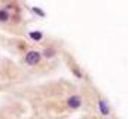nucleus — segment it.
Returning a JSON list of instances; mask_svg holds the SVG:
<instances>
[{
	"mask_svg": "<svg viewBox=\"0 0 128 119\" xmlns=\"http://www.w3.org/2000/svg\"><path fill=\"white\" fill-rule=\"evenodd\" d=\"M42 54L39 52V51H34V49H32V51H28V52H26V55H24V62L27 64V66H37L40 61H42Z\"/></svg>",
	"mask_w": 128,
	"mask_h": 119,
	"instance_id": "obj_1",
	"label": "nucleus"
},
{
	"mask_svg": "<svg viewBox=\"0 0 128 119\" xmlns=\"http://www.w3.org/2000/svg\"><path fill=\"white\" fill-rule=\"evenodd\" d=\"M28 37L32 40H34V42H40L43 39V33L42 31H30L28 33Z\"/></svg>",
	"mask_w": 128,
	"mask_h": 119,
	"instance_id": "obj_6",
	"label": "nucleus"
},
{
	"mask_svg": "<svg viewBox=\"0 0 128 119\" xmlns=\"http://www.w3.org/2000/svg\"><path fill=\"white\" fill-rule=\"evenodd\" d=\"M98 112L103 115V116H107L109 113H110V107H109V104H107V101H104V100H98Z\"/></svg>",
	"mask_w": 128,
	"mask_h": 119,
	"instance_id": "obj_3",
	"label": "nucleus"
},
{
	"mask_svg": "<svg viewBox=\"0 0 128 119\" xmlns=\"http://www.w3.org/2000/svg\"><path fill=\"white\" fill-rule=\"evenodd\" d=\"M66 106H67L68 109H72V110H78V109H80V107H82V97L78 95V94L67 97V100H66Z\"/></svg>",
	"mask_w": 128,
	"mask_h": 119,
	"instance_id": "obj_2",
	"label": "nucleus"
},
{
	"mask_svg": "<svg viewBox=\"0 0 128 119\" xmlns=\"http://www.w3.org/2000/svg\"><path fill=\"white\" fill-rule=\"evenodd\" d=\"M73 73H74V74H76V76H78V78H79V79H80V78H82V73H80V72H79V70H76V68H73Z\"/></svg>",
	"mask_w": 128,
	"mask_h": 119,
	"instance_id": "obj_8",
	"label": "nucleus"
},
{
	"mask_svg": "<svg viewBox=\"0 0 128 119\" xmlns=\"http://www.w3.org/2000/svg\"><path fill=\"white\" fill-rule=\"evenodd\" d=\"M10 12L8 9H0V22H9Z\"/></svg>",
	"mask_w": 128,
	"mask_h": 119,
	"instance_id": "obj_5",
	"label": "nucleus"
},
{
	"mask_svg": "<svg viewBox=\"0 0 128 119\" xmlns=\"http://www.w3.org/2000/svg\"><path fill=\"white\" fill-rule=\"evenodd\" d=\"M55 54H57V51L52 48V46H46L45 49H43V52H42V57H45V58H52V57H55Z\"/></svg>",
	"mask_w": 128,
	"mask_h": 119,
	"instance_id": "obj_4",
	"label": "nucleus"
},
{
	"mask_svg": "<svg viewBox=\"0 0 128 119\" xmlns=\"http://www.w3.org/2000/svg\"><path fill=\"white\" fill-rule=\"evenodd\" d=\"M32 10L36 14V15H39V16H45V12L42 10V9H39V8H36V6H33Z\"/></svg>",
	"mask_w": 128,
	"mask_h": 119,
	"instance_id": "obj_7",
	"label": "nucleus"
}]
</instances>
